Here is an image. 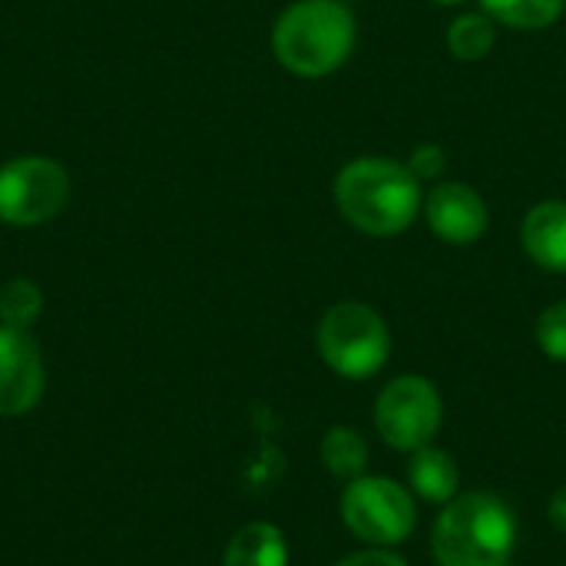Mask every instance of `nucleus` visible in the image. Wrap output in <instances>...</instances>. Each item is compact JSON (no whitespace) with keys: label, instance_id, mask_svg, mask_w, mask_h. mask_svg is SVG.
<instances>
[{"label":"nucleus","instance_id":"nucleus-7","mask_svg":"<svg viewBox=\"0 0 566 566\" xmlns=\"http://www.w3.org/2000/svg\"><path fill=\"white\" fill-rule=\"evenodd\" d=\"M444 401L421 375H401L375 401V428L395 451H421L441 431Z\"/></svg>","mask_w":566,"mask_h":566},{"label":"nucleus","instance_id":"nucleus-4","mask_svg":"<svg viewBox=\"0 0 566 566\" xmlns=\"http://www.w3.org/2000/svg\"><path fill=\"white\" fill-rule=\"evenodd\" d=\"M391 335L385 318L365 302H338L318 325V355L342 378H371L385 368Z\"/></svg>","mask_w":566,"mask_h":566},{"label":"nucleus","instance_id":"nucleus-15","mask_svg":"<svg viewBox=\"0 0 566 566\" xmlns=\"http://www.w3.org/2000/svg\"><path fill=\"white\" fill-rule=\"evenodd\" d=\"M497 40V27L488 13H461L451 27H448V50L458 60H484L494 50Z\"/></svg>","mask_w":566,"mask_h":566},{"label":"nucleus","instance_id":"nucleus-6","mask_svg":"<svg viewBox=\"0 0 566 566\" xmlns=\"http://www.w3.org/2000/svg\"><path fill=\"white\" fill-rule=\"evenodd\" d=\"M342 521L345 527L371 544V547H395L415 531V501L411 494L391 478H355L342 497Z\"/></svg>","mask_w":566,"mask_h":566},{"label":"nucleus","instance_id":"nucleus-1","mask_svg":"<svg viewBox=\"0 0 566 566\" xmlns=\"http://www.w3.org/2000/svg\"><path fill=\"white\" fill-rule=\"evenodd\" d=\"M335 202L355 229L368 235H398L421 212V182L395 159L365 156L338 172Z\"/></svg>","mask_w":566,"mask_h":566},{"label":"nucleus","instance_id":"nucleus-18","mask_svg":"<svg viewBox=\"0 0 566 566\" xmlns=\"http://www.w3.org/2000/svg\"><path fill=\"white\" fill-rule=\"evenodd\" d=\"M444 166H448L444 149H441V146H434V143L418 146V149L411 153V159H408V169H411V176H415L418 182H431V179H438V176L444 172Z\"/></svg>","mask_w":566,"mask_h":566},{"label":"nucleus","instance_id":"nucleus-22","mask_svg":"<svg viewBox=\"0 0 566 566\" xmlns=\"http://www.w3.org/2000/svg\"><path fill=\"white\" fill-rule=\"evenodd\" d=\"M504 566H511V564H504Z\"/></svg>","mask_w":566,"mask_h":566},{"label":"nucleus","instance_id":"nucleus-5","mask_svg":"<svg viewBox=\"0 0 566 566\" xmlns=\"http://www.w3.org/2000/svg\"><path fill=\"white\" fill-rule=\"evenodd\" d=\"M70 176L56 159L17 156L0 166V222L43 226L63 212Z\"/></svg>","mask_w":566,"mask_h":566},{"label":"nucleus","instance_id":"nucleus-9","mask_svg":"<svg viewBox=\"0 0 566 566\" xmlns=\"http://www.w3.org/2000/svg\"><path fill=\"white\" fill-rule=\"evenodd\" d=\"M424 219L448 245H471L488 232V202L468 182H441L424 199Z\"/></svg>","mask_w":566,"mask_h":566},{"label":"nucleus","instance_id":"nucleus-11","mask_svg":"<svg viewBox=\"0 0 566 566\" xmlns=\"http://www.w3.org/2000/svg\"><path fill=\"white\" fill-rule=\"evenodd\" d=\"M408 484L411 491L428 501V504H451L458 497L461 488V471L454 464V458L434 444L411 451V464H408Z\"/></svg>","mask_w":566,"mask_h":566},{"label":"nucleus","instance_id":"nucleus-3","mask_svg":"<svg viewBox=\"0 0 566 566\" xmlns=\"http://www.w3.org/2000/svg\"><path fill=\"white\" fill-rule=\"evenodd\" d=\"M355 46V17L342 0H295L272 27L275 60L298 76L338 70Z\"/></svg>","mask_w":566,"mask_h":566},{"label":"nucleus","instance_id":"nucleus-2","mask_svg":"<svg viewBox=\"0 0 566 566\" xmlns=\"http://www.w3.org/2000/svg\"><path fill=\"white\" fill-rule=\"evenodd\" d=\"M517 521L511 507L488 494H458L434 521L431 554L438 566H504L514 557Z\"/></svg>","mask_w":566,"mask_h":566},{"label":"nucleus","instance_id":"nucleus-21","mask_svg":"<svg viewBox=\"0 0 566 566\" xmlns=\"http://www.w3.org/2000/svg\"><path fill=\"white\" fill-rule=\"evenodd\" d=\"M434 3H444V7H458V3H464V0H434Z\"/></svg>","mask_w":566,"mask_h":566},{"label":"nucleus","instance_id":"nucleus-17","mask_svg":"<svg viewBox=\"0 0 566 566\" xmlns=\"http://www.w3.org/2000/svg\"><path fill=\"white\" fill-rule=\"evenodd\" d=\"M537 345L547 358L566 361V302L551 305L537 322Z\"/></svg>","mask_w":566,"mask_h":566},{"label":"nucleus","instance_id":"nucleus-13","mask_svg":"<svg viewBox=\"0 0 566 566\" xmlns=\"http://www.w3.org/2000/svg\"><path fill=\"white\" fill-rule=\"evenodd\" d=\"M322 464L342 478V481H355V478H365V468H368V444L365 438L355 431V428H328L325 438H322Z\"/></svg>","mask_w":566,"mask_h":566},{"label":"nucleus","instance_id":"nucleus-8","mask_svg":"<svg viewBox=\"0 0 566 566\" xmlns=\"http://www.w3.org/2000/svg\"><path fill=\"white\" fill-rule=\"evenodd\" d=\"M46 371L27 328L0 325V418H20L43 398Z\"/></svg>","mask_w":566,"mask_h":566},{"label":"nucleus","instance_id":"nucleus-20","mask_svg":"<svg viewBox=\"0 0 566 566\" xmlns=\"http://www.w3.org/2000/svg\"><path fill=\"white\" fill-rule=\"evenodd\" d=\"M547 514H551V524L566 534V488H560L554 497H551V507H547Z\"/></svg>","mask_w":566,"mask_h":566},{"label":"nucleus","instance_id":"nucleus-16","mask_svg":"<svg viewBox=\"0 0 566 566\" xmlns=\"http://www.w3.org/2000/svg\"><path fill=\"white\" fill-rule=\"evenodd\" d=\"M43 312V292L30 279H10L0 285V325L30 328Z\"/></svg>","mask_w":566,"mask_h":566},{"label":"nucleus","instance_id":"nucleus-19","mask_svg":"<svg viewBox=\"0 0 566 566\" xmlns=\"http://www.w3.org/2000/svg\"><path fill=\"white\" fill-rule=\"evenodd\" d=\"M335 566H408L405 557H398L395 551L388 547H371V551H361V554H352L345 560H338Z\"/></svg>","mask_w":566,"mask_h":566},{"label":"nucleus","instance_id":"nucleus-12","mask_svg":"<svg viewBox=\"0 0 566 566\" xmlns=\"http://www.w3.org/2000/svg\"><path fill=\"white\" fill-rule=\"evenodd\" d=\"M222 566H289V544L275 524L252 521L232 534Z\"/></svg>","mask_w":566,"mask_h":566},{"label":"nucleus","instance_id":"nucleus-14","mask_svg":"<svg viewBox=\"0 0 566 566\" xmlns=\"http://www.w3.org/2000/svg\"><path fill=\"white\" fill-rule=\"evenodd\" d=\"M481 7L494 23L514 30H544L560 20L566 0H481Z\"/></svg>","mask_w":566,"mask_h":566},{"label":"nucleus","instance_id":"nucleus-10","mask_svg":"<svg viewBox=\"0 0 566 566\" xmlns=\"http://www.w3.org/2000/svg\"><path fill=\"white\" fill-rule=\"evenodd\" d=\"M521 239H524L527 255L541 269L566 272V202H560V199L537 202L524 216Z\"/></svg>","mask_w":566,"mask_h":566}]
</instances>
